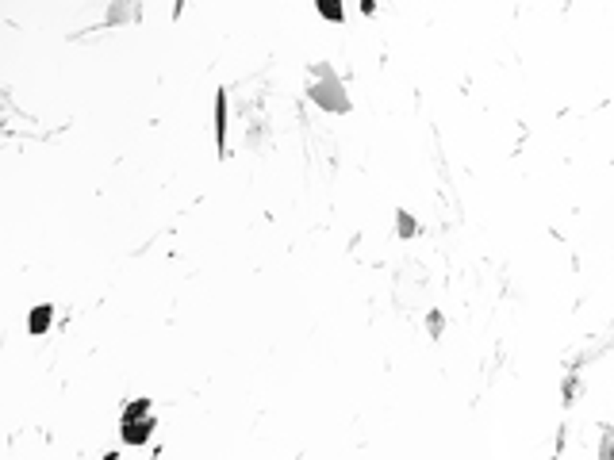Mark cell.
Wrapping results in <instances>:
<instances>
[{"label": "cell", "mask_w": 614, "mask_h": 460, "mask_svg": "<svg viewBox=\"0 0 614 460\" xmlns=\"http://www.w3.org/2000/svg\"><path fill=\"white\" fill-rule=\"evenodd\" d=\"M150 411H154V402L150 399H134L123 407V422H139V418H150Z\"/></svg>", "instance_id": "5b68a950"}, {"label": "cell", "mask_w": 614, "mask_h": 460, "mask_svg": "<svg viewBox=\"0 0 614 460\" xmlns=\"http://www.w3.org/2000/svg\"><path fill=\"white\" fill-rule=\"evenodd\" d=\"M396 227H399V234H407V238L415 234V219H411L407 211H396Z\"/></svg>", "instance_id": "52a82bcc"}, {"label": "cell", "mask_w": 614, "mask_h": 460, "mask_svg": "<svg viewBox=\"0 0 614 460\" xmlns=\"http://www.w3.org/2000/svg\"><path fill=\"white\" fill-rule=\"evenodd\" d=\"M119 434H123L127 445H146V437L154 434V414L139 418V422H119Z\"/></svg>", "instance_id": "7a4b0ae2"}, {"label": "cell", "mask_w": 614, "mask_h": 460, "mask_svg": "<svg viewBox=\"0 0 614 460\" xmlns=\"http://www.w3.org/2000/svg\"><path fill=\"white\" fill-rule=\"evenodd\" d=\"M307 96L315 100L319 107H326V112H349V96L342 92L338 77H331V81H323V85H311Z\"/></svg>", "instance_id": "6da1fadb"}, {"label": "cell", "mask_w": 614, "mask_h": 460, "mask_svg": "<svg viewBox=\"0 0 614 460\" xmlns=\"http://www.w3.org/2000/svg\"><path fill=\"white\" fill-rule=\"evenodd\" d=\"M315 12H323V19H342V0H319L315 4Z\"/></svg>", "instance_id": "8992f818"}, {"label": "cell", "mask_w": 614, "mask_h": 460, "mask_svg": "<svg viewBox=\"0 0 614 460\" xmlns=\"http://www.w3.org/2000/svg\"><path fill=\"white\" fill-rule=\"evenodd\" d=\"M216 142H219V154H227V96L216 92Z\"/></svg>", "instance_id": "3957f363"}, {"label": "cell", "mask_w": 614, "mask_h": 460, "mask_svg": "<svg viewBox=\"0 0 614 460\" xmlns=\"http://www.w3.org/2000/svg\"><path fill=\"white\" fill-rule=\"evenodd\" d=\"M441 322H446V319H441V311H430V315H426V330H430L434 337L441 334Z\"/></svg>", "instance_id": "ba28073f"}, {"label": "cell", "mask_w": 614, "mask_h": 460, "mask_svg": "<svg viewBox=\"0 0 614 460\" xmlns=\"http://www.w3.org/2000/svg\"><path fill=\"white\" fill-rule=\"evenodd\" d=\"M50 319H54V307H35L31 315H27V330H31V334H46L50 330Z\"/></svg>", "instance_id": "277c9868"}]
</instances>
